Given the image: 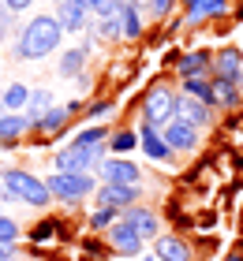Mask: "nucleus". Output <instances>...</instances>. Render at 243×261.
I'll use <instances>...</instances> for the list:
<instances>
[{
    "mask_svg": "<svg viewBox=\"0 0 243 261\" xmlns=\"http://www.w3.org/2000/svg\"><path fill=\"white\" fill-rule=\"evenodd\" d=\"M0 38H4V22H0Z\"/></svg>",
    "mask_w": 243,
    "mask_h": 261,
    "instance_id": "nucleus-38",
    "label": "nucleus"
},
{
    "mask_svg": "<svg viewBox=\"0 0 243 261\" xmlns=\"http://www.w3.org/2000/svg\"><path fill=\"white\" fill-rule=\"evenodd\" d=\"M0 101H4V109H8V112H19V109H27V101H30V90L15 82V86H8V90H4V97H0Z\"/></svg>",
    "mask_w": 243,
    "mask_h": 261,
    "instance_id": "nucleus-24",
    "label": "nucleus"
},
{
    "mask_svg": "<svg viewBox=\"0 0 243 261\" xmlns=\"http://www.w3.org/2000/svg\"><path fill=\"white\" fill-rule=\"evenodd\" d=\"M139 34H142L139 8L135 4H124V8H120V38H139Z\"/></svg>",
    "mask_w": 243,
    "mask_h": 261,
    "instance_id": "nucleus-21",
    "label": "nucleus"
},
{
    "mask_svg": "<svg viewBox=\"0 0 243 261\" xmlns=\"http://www.w3.org/2000/svg\"><path fill=\"white\" fill-rule=\"evenodd\" d=\"M113 220H116V209H108V205H97V213L90 217L94 228H113Z\"/></svg>",
    "mask_w": 243,
    "mask_h": 261,
    "instance_id": "nucleus-29",
    "label": "nucleus"
},
{
    "mask_svg": "<svg viewBox=\"0 0 243 261\" xmlns=\"http://www.w3.org/2000/svg\"><path fill=\"white\" fill-rule=\"evenodd\" d=\"M184 93L194 101H206L213 109V82L210 79H184Z\"/></svg>",
    "mask_w": 243,
    "mask_h": 261,
    "instance_id": "nucleus-23",
    "label": "nucleus"
},
{
    "mask_svg": "<svg viewBox=\"0 0 243 261\" xmlns=\"http://www.w3.org/2000/svg\"><path fill=\"white\" fill-rule=\"evenodd\" d=\"M105 112H113V105H90V116H105Z\"/></svg>",
    "mask_w": 243,
    "mask_h": 261,
    "instance_id": "nucleus-32",
    "label": "nucleus"
},
{
    "mask_svg": "<svg viewBox=\"0 0 243 261\" xmlns=\"http://www.w3.org/2000/svg\"><path fill=\"white\" fill-rule=\"evenodd\" d=\"M56 4H64V0H56Z\"/></svg>",
    "mask_w": 243,
    "mask_h": 261,
    "instance_id": "nucleus-41",
    "label": "nucleus"
},
{
    "mask_svg": "<svg viewBox=\"0 0 243 261\" xmlns=\"http://www.w3.org/2000/svg\"><path fill=\"white\" fill-rule=\"evenodd\" d=\"M15 239H19V228H15V220H8L4 213H0V243H4V246H11Z\"/></svg>",
    "mask_w": 243,
    "mask_h": 261,
    "instance_id": "nucleus-28",
    "label": "nucleus"
},
{
    "mask_svg": "<svg viewBox=\"0 0 243 261\" xmlns=\"http://www.w3.org/2000/svg\"><path fill=\"white\" fill-rule=\"evenodd\" d=\"M124 220L139 231L142 243H146V239H157V224H161V220L153 217V209H131V205H127V209H124Z\"/></svg>",
    "mask_w": 243,
    "mask_h": 261,
    "instance_id": "nucleus-15",
    "label": "nucleus"
},
{
    "mask_svg": "<svg viewBox=\"0 0 243 261\" xmlns=\"http://www.w3.org/2000/svg\"><path fill=\"white\" fill-rule=\"evenodd\" d=\"M108 146H113L116 153H127L139 146V130H116V135H108Z\"/></svg>",
    "mask_w": 243,
    "mask_h": 261,
    "instance_id": "nucleus-27",
    "label": "nucleus"
},
{
    "mask_svg": "<svg viewBox=\"0 0 243 261\" xmlns=\"http://www.w3.org/2000/svg\"><path fill=\"white\" fill-rule=\"evenodd\" d=\"M210 82H213V105H221V109H236V105H239L236 82H225V79H210Z\"/></svg>",
    "mask_w": 243,
    "mask_h": 261,
    "instance_id": "nucleus-20",
    "label": "nucleus"
},
{
    "mask_svg": "<svg viewBox=\"0 0 243 261\" xmlns=\"http://www.w3.org/2000/svg\"><path fill=\"white\" fill-rule=\"evenodd\" d=\"M228 261H243V254H228Z\"/></svg>",
    "mask_w": 243,
    "mask_h": 261,
    "instance_id": "nucleus-37",
    "label": "nucleus"
},
{
    "mask_svg": "<svg viewBox=\"0 0 243 261\" xmlns=\"http://www.w3.org/2000/svg\"><path fill=\"white\" fill-rule=\"evenodd\" d=\"M60 41H64V30H60V22L49 19V15H34V22L23 30L15 53L23 56V60H41V56H49Z\"/></svg>",
    "mask_w": 243,
    "mask_h": 261,
    "instance_id": "nucleus-1",
    "label": "nucleus"
},
{
    "mask_svg": "<svg viewBox=\"0 0 243 261\" xmlns=\"http://www.w3.org/2000/svg\"><path fill=\"white\" fill-rule=\"evenodd\" d=\"M101 179H105V183L139 187V168H135L131 161H101Z\"/></svg>",
    "mask_w": 243,
    "mask_h": 261,
    "instance_id": "nucleus-12",
    "label": "nucleus"
},
{
    "mask_svg": "<svg viewBox=\"0 0 243 261\" xmlns=\"http://www.w3.org/2000/svg\"><path fill=\"white\" fill-rule=\"evenodd\" d=\"M176 116H180V120H187V123H194L198 130L210 127V120H213V116H210V105H206V101H194V97H187V93L176 101Z\"/></svg>",
    "mask_w": 243,
    "mask_h": 261,
    "instance_id": "nucleus-11",
    "label": "nucleus"
},
{
    "mask_svg": "<svg viewBox=\"0 0 243 261\" xmlns=\"http://www.w3.org/2000/svg\"><path fill=\"white\" fill-rule=\"evenodd\" d=\"M49 109H53V93H49V90H34V93H30V101H27V120H30V123H38Z\"/></svg>",
    "mask_w": 243,
    "mask_h": 261,
    "instance_id": "nucleus-22",
    "label": "nucleus"
},
{
    "mask_svg": "<svg viewBox=\"0 0 243 261\" xmlns=\"http://www.w3.org/2000/svg\"><path fill=\"white\" fill-rule=\"evenodd\" d=\"M105 157V149L101 146H86V142H71V146H64L56 153V172H79V175H86L94 172V164Z\"/></svg>",
    "mask_w": 243,
    "mask_h": 261,
    "instance_id": "nucleus-3",
    "label": "nucleus"
},
{
    "mask_svg": "<svg viewBox=\"0 0 243 261\" xmlns=\"http://www.w3.org/2000/svg\"><path fill=\"white\" fill-rule=\"evenodd\" d=\"M82 64H86V49H68L60 60V75H79Z\"/></svg>",
    "mask_w": 243,
    "mask_h": 261,
    "instance_id": "nucleus-25",
    "label": "nucleus"
},
{
    "mask_svg": "<svg viewBox=\"0 0 243 261\" xmlns=\"http://www.w3.org/2000/svg\"><path fill=\"white\" fill-rule=\"evenodd\" d=\"M4 8H8V0H0V22H4Z\"/></svg>",
    "mask_w": 243,
    "mask_h": 261,
    "instance_id": "nucleus-36",
    "label": "nucleus"
},
{
    "mask_svg": "<svg viewBox=\"0 0 243 261\" xmlns=\"http://www.w3.org/2000/svg\"><path fill=\"white\" fill-rule=\"evenodd\" d=\"M161 135H165V142H168V149H172V153H176V149L191 153L194 146H198V127H194V123H187V120H180V116L165 123V130H161Z\"/></svg>",
    "mask_w": 243,
    "mask_h": 261,
    "instance_id": "nucleus-6",
    "label": "nucleus"
},
{
    "mask_svg": "<svg viewBox=\"0 0 243 261\" xmlns=\"http://www.w3.org/2000/svg\"><path fill=\"white\" fill-rule=\"evenodd\" d=\"M150 8H153V15H168V11H172V0H150Z\"/></svg>",
    "mask_w": 243,
    "mask_h": 261,
    "instance_id": "nucleus-30",
    "label": "nucleus"
},
{
    "mask_svg": "<svg viewBox=\"0 0 243 261\" xmlns=\"http://www.w3.org/2000/svg\"><path fill=\"white\" fill-rule=\"evenodd\" d=\"M213 67V56L206 49H194L180 56V79H206V71Z\"/></svg>",
    "mask_w": 243,
    "mask_h": 261,
    "instance_id": "nucleus-14",
    "label": "nucleus"
},
{
    "mask_svg": "<svg viewBox=\"0 0 243 261\" xmlns=\"http://www.w3.org/2000/svg\"><path fill=\"white\" fill-rule=\"evenodd\" d=\"M139 146H142V153H146L150 161H168V157H172L165 135H161L153 123H146V120H142V127H139Z\"/></svg>",
    "mask_w": 243,
    "mask_h": 261,
    "instance_id": "nucleus-9",
    "label": "nucleus"
},
{
    "mask_svg": "<svg viewBox=\"0 0 243 261\" xmlns=\"http://www.w3.org/2000/svg\"><path fill=\"white\" fill-rule=\"evenodd\" d=\"M228 0H187V22H206L213 15H225Z\"/></svg>",
    "mask_w": 243,
    "mask_h": 261,
    "instance_id": "nucleus-16",
    "label": "nucleus"
},
{
    "mask_svg": "<svg viewBox=\"0 0 243 261\" xmlns=\"http://www.w3.org/2000/svg\"><path fill=\"white\" fill-rule=\"evenodd\" d=\"M49 187V194L60 198V201H79V198H86L90 191H97L94 187V175H79V172H56V175H49L45 179Z\"/></svg>",
    "mask_w": 243,
    "mask_h": 261,
    "instance_id": "nucleus-4",
    "label": "nucleus"
},
{
    "mask_svg": "<svg viewBox=\"0 0 243 261\" xmlns=\"http://www.w3.org/2000/svg\"><path fill=\"white\" fill-rule=\"evenodd\" d=\"M157 257L161 261H191V250L176 235H157Z\"/></svg>",
    "mask_w": 243,
    "mask_h": 261,
    "instance_id": "nucleus-17",
    "label": "nucleus"
},
{
    "mask_svg": "<svg viewBox=\"0 0 243 261\" xmlns=\"http://www.w3.org/2000/svg\"><path fill=\"white\" fill-rule=\"evenodd\" d=\"M127 4H135V8H146V4H150V0H127Z\"/></svg>",
    "mask_w": 243,
    "mask_h": 261,
    "instance_id": "nucleus-35",
    "label": "nucleus"
},
{
    "mask_svg": "<svg viewBox=\"0 0 243 261\" xmlns=\"http://www.w3.org/2000/svg\"><path fill=\"white\" fill-rule=\"evenodd\" d=\"M139 187H127V183H105V187H97L94 198H97V205H108V209H127V205H135L139 201Z\"/></svg>",
    "mask_w": 243,
    "mask_h": 261,
    "instance_id": "nucleus-7",
    "label": "nucleus"
},
{
    "mask_svg": "<svg viewBox=\"0 0 243 261\" xmlns=\"http://www.w3.org/2000/svg\"><path fill=\"white\" fill-rule=\"evenodd\" d=\"M108 239H113V246L124 257H135V254H142V239H139V231L131 228L127 220H120V224H113L108 228Z\"/></svg>",
    "mask_w": 243,
    "mask_h": 261,
    "instance_id": "nucleus-10",
    "label": "nucleus"
},
{
    "mask_svg": "<svg viewBox=\"0 0 243 261\" xmlns=\"http://www.w3.org/2000/svg\"><path fill=\"white\" fill-rule=\"evenodd\" d=\"M86 8L94 11L97 19H116L120 8H124V0H86Z\"/></svg>",
    "mask_w": 243,
    "mask_h": 261,
    "instance_id": "nucleus-26",
    "label": "nucleus"
},
{
    "mask_svg": "<svg viewBox=\"0 0 243 261\" xmlns=\"http://www.w3.org/2000/svg\"><path fill=\"white\" fill-rule=\"evenodd\" d=\"M86 0H64L56 11V22H60V30H82L86 27Z\"/></svg>",
    "mask_w": 243,
    "mask_h": 261,
    "instance_id": "nucleus-13",
    "label": "nucleus"
},
{
    "mask_svg": "<svg viewBox=\"0 0 243 261\" xmlns=\"http://www.w3.org/2000/svg\"><path fill=\"white\" fill-rule=\"evenodd\" d=\"M34 123L27 120V116H15V112H4L0 116V142H15V138H23L30 130Z\"/></svg>",
    "mask_w": 243,
    "mask_h": 261,
    "instance_id": "nucleus-19",
    "label": "nucleus"
},
{
    "mask_svg": "<svg viewBox=\"0 0 243 261\" xmlns=\"http://www.w3.org/2000/svg\"><path fill=\"white\" fill-rule=\"evenodd\" d=\"M34 0H8V11H27Z\"/></svg>",
    "mask_w": 243,
    "mask_h": 261,
    "instance_id": "nucleus-31",
    "label": "nucleus"
},
{
    "mask_svg": "<svg viewBox=\"0 0 243 261\" xmlns=\"http://www.w3.org/2000/svg\"><path fill=\"white\" fill-rule=\"evenodd\" d=\"M0 183H4V191L11 194V198H19V201H27V205H49V187H45V179H38V175H30V172H23V168H11V172H4L0 175Z\"/></svg>",
    "mask_w": 243,
    "mask_h": 261,
    "instance_id": "nucleus-2",
    "label": "nucleus"
},
{
    "mask_svg": "<svg viewBox=\"0 0 243 261\" xmlns=\"http://www.w3.org/2000/svg\"><path fill=\"white\" fill-rule=\"evenodd\" d=\"M213 79H225V82H243V53L239 49H221L213 56Z\"/></svg>",
    "mask_w": 243,
    "mask_h": 261,
    "instance_id": "nucleus-8",
    "label": "nucleus"
},
{
    "mask_svg": "<svg viewBox=\"0 0 243 261\" xmlns=\"http://www.w3.org/2000/svg\"><path fill=\"white\" fill-rule=\"evenodd\" d=\"M11 257V246H4V243H0V261H8Z\"/></svg>",
    "mask_w": 243,
    "mask_h": 261,
    "instance_id": "nucleus-34",
    "label": "nucleus"
},
{
    "mask_svg": "<svg viewBox=\"0 0 243 261\" xmlns=\"http://www.w3.org/2000/svg\"><path fill=\"white\" fill-rule=\"evenodd\" d=\"M176 101L180 97L168 86H153L146 93V101H142V120L153 123V127H165L168 120H176Z\"/></svg>",
    "mask_w": 243,
    "mask_h": 261,
    "instance_id": "nucleus-5",
    "label": "nucleus"
},
{
    "mask_svg": "<svg viewBox=\"0 0 243 261\" xmlns=\"http://www.w3.org/2000/svg\"><path fill=\"white\" fill-rule=\"evenodd\" d=\"M146 261H161V257H146Z\"/></svg>",
    "mask_w": 243,
    "mask_h": 261,
    "instance_id": "nucleus-40",
    "label": "nucleus"
},
{
    "mask_svg": "<svg viewBox=\"0 0 243 261\" xmlns=\"http://www.w3.org/2000/svg\"><path fill=\"white\" fill-rule=\"evenodd\" d=\"M0 116H4V101H0Z\"/></svg>",
    "mask_w": 243,
    "mask_h": 261,
    "instance_id": "nucleus-39",
    "label": "nucleus"
},
{
    "mask_svg": "<svg viewBox=\"0 0 243 261\" xmlns=\"http://www.w3.org/2000/svg\"><path fill=\"white\" fill-rule=\"evenodd\" d=\"M49 235H53V224H41V228H38V235H34V239H49Z\"/></svg>",
    "mask_w": 243,
    "mask_h": 261,
    "instance_id": "nucleus-33",
    "label": "nucleus"
},
{
    "mask_svg": "<svg viewBox=\"0 0 243 261\" xmlns=\"http://www.w3.org/2000/svg\"><path fill=\"white\" fill-rule=\"evenodd\" d=\"M75 109H79V105H53V109H49V112H45L34 127H38L41 135H56V130L64 127V120H68V116L75 112Z\"/></svg>",
    "mask_w": 243,
    "mask_h": 261,
    "instance_id": "nucleus-18",
    "label": "nucleus"
}]
</instances>
